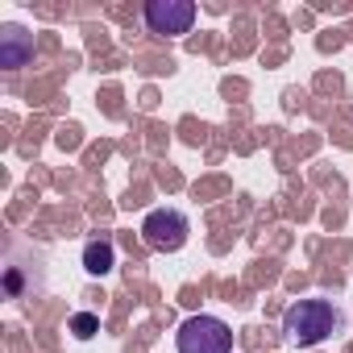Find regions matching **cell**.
<instances>
[{"label": "cell", "instance_id": "6da1fadb", "mask_svg": "<svg viewBox=\"0 0 353 353\" xmlns=\"http://www.w3.org/2000/svg\"><path fill=\"white\" fill-rule=\"evenodd\" d=\"M336 332H345V312L324 295L295 299L283 312V341L291 349H312V345H320V341H328Z\"/></svg>", "mask_w": 353, "mask_h": 353}, {"label": "cell", "instance_id": "7a4b0ae2", "mask_svg": "<svg viewBox=\"0 0 353 353\" xmlns=\"http://www.w3.org/2000/svg\"><path fill=\"white\" fill-rule=\"evenodd\" d=\"M174 349L179 353H233V328L221 316H188L174 332Z\"/></svg>", "mask_w": 353, "mask_h": 353}, {"label": "cell", "instance_id": "3957f363", "mask_svg": "<svg viewBox=\"0 0 353 353\" xmlns=\"http://www.w3.org/2000/svg\"><path fill=\"white\" fill-rule=\"evenodd\" d=\"M188 233H192V221H188L183 208H154V212H145V221H141V237H145V245L158 250V254L183 250V245H188Z\"/></svg>", "mask_w": 353, "mask_h": 353}, {"label": "cell", "instance_id": "277c9868", "mask_svg": "<svg viewBox=\"0 0 353 353\" xmlns=\"http://www.w3.org/2000/svg\"><path fill=\"white\" fill-rule=\"evenodd\" d=\"M141 21L158 38H183L196 26V5L192 0H150L141 9Z\"/></svg>", "mask_w": 353, "mask_h": 353}, {"label": "cell", "instance_id": "5b68a950", "mask_svg": "<svg viewBox=\"0 0 353 353\" xmlns=\"http://www.w3.org/2000/svg\"><path fill=\"white\" fill-rule=\"evenodd\" d=\"M112 262H117L112 241H88V245H83V266H88V274H108Z\"/></svg>", "mask_w": 353, "mask_h": 353}, {"label": "cell", "instance_id": "8992f818", "mask_svg": "<svg viewBox=\"0 0 353 353\" xmlns=\"http://www.w3.org/2000/svg\"><path fill=\"white\" fill-rule=\"evenodd\" d=\"M21 34H26V30H17V26L5 30V63H9V67H21V42H26Z\"/></svg>", "mask_w": 353, "mask_h": 353}, {"label": "cell", "instance_id": "52a82bcc", "mask_svg": "<svg viewBox=\"0 0 353 353\" xmlns=\"http://www.w3.org/2000/svg\"><path fill=\"white\" fill-rule=\"evenodd\" d=\"M71 328H75V336H96V316H88V312H79L75 320H71Z\"/></svg>", "mask_w": 353, "mask_h": 353}]
</instances>
